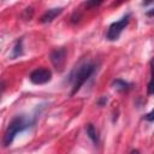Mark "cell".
Instances as JSON below:
<instances>
[{
	"label": "cell",
	"instance_id": "1",
	"mask_svg": "<svg viewBox=\"0 0 154 154\" xmlns=\"http://www.w3.org/2000/svg\"><path fill=\"white\" fill-rule=\"evenodd\" d=\"M32 124H34V120L28 118V117H25V116H17V117H14L10 122L7 129H6L5 134H4V141H2L4 146L5 147L11 146L13 140H14V137H16V135L18 132H22V131L29 129Z\"/></svg>",
	"mask_w": 154,
	"mask_h": 154
},
{
	"label": "cell",
	"instance_id": "2",
	"mask_svg": "<svg viewBox=\"0 0 154 154\" xmlns=\"http://www.w3.org/2000/svg\"><path fill=\"white\" fill-rule=\"evenodd\" d=\"M95 71V65L93 63H84L82 65H79L71 75V81H72V91L71 95L76 94L81 87L89 79V77L94 73Z\"/></svg>",
	"mask_w": 154,
	"mask_h": 154
},
{
	"label": "cell",
	"instance_id": "3",
	"mask_svg": "<svg viewBox=\"0 0 154 154\" xmlns=\"http://www.w3.org/2000/svg\"><path fill=\"white\" fill-rule=\"evenodd\" d=\"M129 22H130V13H126L119 20L112 23L108 26V30L106 32V38L108 41H116V40H118V37L120 36V34L123 32V30L128 26Z\"/></svg>",
	"mask_w": 154,
	"mask_h": 154
},
{
	"label": "cell",
	"instance_id": "4",
	"mask_svg": "<svg viewBox=\"0 0 154 154\" xmlns=\"http://www.w3.org/2000/svg\"><path fill=\"white\" fill-rule=\"evenodd\" d=\"M29 79L34 84H45V83H48L52 79V72L48 69L38 67V69H35L30 73Z\"/></svg>",
	"mask_w": 154,
	"mask_h": 154
},
{
	"label": "cell",
	"instance_id": "5",
	"mask_svg": "<svg viewBox=\"0 0 154 154\" xmlns=\"http://www.w3.org/2000/svg\"><path fill=\"white\" fill-rule=\"evenodd\" d=\"M65 60H66V49L64 47L57 48L51 53V61L57 70H59V71L63 70V67L65 65Z\"/></svg>",
	"mask_w": 154,
	"mask_h": 154
},
{
	"label": "cell",
	"instance_id": "6",
	"mask_svg": "<svg viewBox=\"0 0 154 154\" xmlns=\"http://www.w3.org/2000/svg\"><path fill=\"white\" fill-rule=\"evenodd\" d=\"M63 10H64L63 7H55V8H49V10H47V11L42 14L40 22H41V23H51L57 16H59V14L63 12Z\"/></svg>",
	"mask_w": 154,
	"mask_h": 154
},
{
	"label": "cell",
	"instance_id": "7",
	"mask_svg": "<svg viewBox=\"0 0 154 154\" xmlns=\"http://www.w3.org/2000/svg\"><path fill=\"white\" fill-rule=\"evenodd\" d=\"M85 131H87L88 137L93 141V143H94V144H99V142H100V137H99V134H97L95 126H94L91 123H89V124L85 126Z\"/></svg>",
	"mask_w": 154,
	"mask_h": 154
},
{
	"label": "cell",
	"instance_id": "8",
	"mask_svg": "<svg viewBox=\"0 0 154 154\" xmlns=\"http://www.w3.org/2000/svg\"><path fill=\"white\" fill-rule=\"evenodd\" d=\"M112 87L116 89V90H119V91H125V90H129L131 88V84L123 81V79H116L113 81L112 83Z\"/></svg>",
	"mask_w": 154,
	"mask_h": 154
},
{
	"label": "cell",
	"instance_id": "9",
	"mask_svg": "<svg viewBox=\"0 0 154 154\" xmlns=\"http://www.w3.org/2000/svg\"><path fill=\"white\" fill-rule=\"evenodd\" d=\"M148 94H154V58L150 61V79L148 83Z\"/></svg>",
	"mask_w": 154,
	"mask_h": 154
},
{
	"label": "cell",
	"instance_id": "10",
	"mask_svg": "<svg viewBox=\"0 0 154 154\" xmlns=\"http://www.w3.org/2000/svg\"><path fill=\"white\" fill-rule=\"evenodd\" d=\"M22 40H18L17 42H16V45H14V47H13V49H12V58H17V57H19V55H22L23 54V46H22Z\"/></svg>",
	"mask_w": 154,
	"mask_h": 154
},
{
	"label": "cell",
	"instance_id": "11",
	"mask_svg": "<svg viewBox=\"0 0 154 154\" xmlns=\"http://www.w3.org/2000/svg\"><path fill=\"white\" fill-rule=\"evenodd\" d=\"M144 119H146L147 122H154V109H152L149 113H147V114L144 116Z\"/></svg>",
	"mask_w": 154,
	"mask_h": 154
},
{
	"label": "cell",
	"instance_id": "12",
	"mask_svg": "<svg viewBox=\"0 0 154 154\" xmlns=\"http://www.w3.org/2000/svg\"><path fill=\"white\" fill-rule=\"evenodd\" d=\"M146 14H147L148 17H154V7L150 8V10H148V11L146 12Z\"/></svg>",
	"mask_w": 154,
	"mask_h": 154
},
{
	"label": "cell",
	"instance_id": "13",
	"mask_svg": "<svg viewBox=\"0 0 154 154\" xmlns=\"http://www.w3.org/2000/svg\"><path fill=\"white\" fill-rule=\"evenodd\" d=\"M105 102H107V97H102V99L99 101V105H100V106H102Z\"/></svg>",
	"mask_w": 154,
	"mask_h": 154
},
{
	"label": "cell",
	"instance_id": "14",
	"mask_svg": "<svg viewBox=\"0 0 154 154\" xmlns=\"http://www.w3.org/2000/svg\"><path fill=\"white\" fill-rule=\"evenodd\" d=\"M130 154H140V152H138L137 149H134V150H132V152H131Z\"/></svg>",
	"mask_w": 154,
	"mask_h": 154
}]
</instances>
